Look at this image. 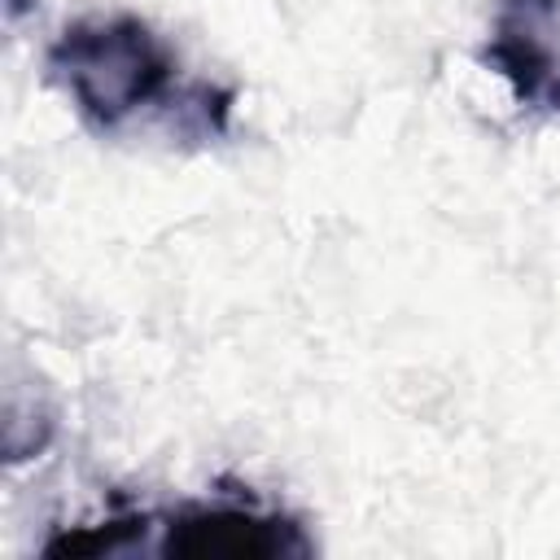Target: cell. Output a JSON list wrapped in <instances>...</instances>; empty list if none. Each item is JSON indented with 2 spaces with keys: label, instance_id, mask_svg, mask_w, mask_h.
<instances>
[{
  "label": "cell",
  "instance_id": "cell-4",
  "mask_svg": "<svg viewBox=\"0 0 560 560\" xmlns=\"http://www.w3.org/2000/svg\"><path fill=\"white\" fill-rule=\"evenodd\" d=\"M31 9V0H9V18H22Z\"/></svg>",
  "mask_w": 560,
  "mask_h": 560
},
{
  "label": "cell",
  "instance_id": "cell-2",
  "mask_svg": "<svg viewBox=\"0 0 560 560\" xmlns=\"http://www.w3.org/2000/svg\"><path fill=\"white\" fill-rule=\"evenodd\" d=\"M158 551L179 560H276L306 556L311 538L293 516L262 512L254 503H188L166 521Z\"/></svg>",
  "mask_w": 560,
  "mask_h": 560
},
{
  "label": "cell",
  "instance_id": "cell-3",
  "mask_svg": "<svg viewBox=\"0 0 560 560\" xmlns=\"http://www.w3.org/2000/svg\"><path fill=\"white\" fill-rule=\"evenodd\" d=\"M481 61L516 105L560 114V0H499Z\"/></svg>",
  "mask_w": 560,
  "mask_h": 560
},
{
  "label": "cell",
  "instance_id": "cell-1",
  "mask_svg": "<svg viewBox=\"0 0 560 560\" xmlns=\"http://www.w3.org/2000/svg\"><path fill=\"white\" fill-rule=\"evenodd\" d=\"M44 66L83 122L101 131H114L175 88V52L136 13H92L70 22L48 44Z\"/></svg>",
  "mask_w": 560,
  "mask_h": 560
}]
</instances>
